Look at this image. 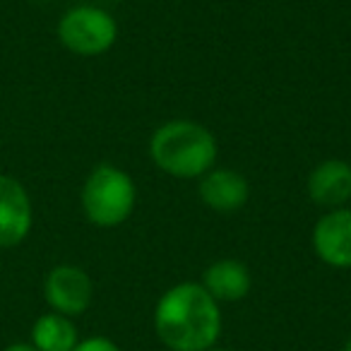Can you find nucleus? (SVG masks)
Returning <instances> with one entry per match:
<instances>
[{"instance_id":"nucleus-13","label":"nucleus","mask_w":351,"mask_h":351,"mask_svg":"<svg viewBox=\"0 0 351 351\" xmlns=\"http://www.w3.org/2000/svg\"><path fill=\"white\" fill-rule=\"evenodd\" d=\"M3 351H39L34 344H29V341H15V344H8Z\"/></svg>"},{"instance_id":"nucleus-14","label":"nucleus","mask_w":351,"mask_h":351,"mask_svg":"<svg viewBox=\"0 0 351 351\" xmlns=\"http://www.w3.org/2000/svg\"><path fill=\"white\" fill-rule=\"evenodd\" d=\"M210 351H234V349H229V346H219V344H215Z\"/></svg>"},{"instance_id":"nucleus-10","label":"nucleus","mask_w":351,"mask_h":351,"mask_svg":"<svg viewBox=\"0 0 351 351\" xmlns=\"http://www.w3.org/2000/svg\"><path fill=\"white\" fill-rule=\"evenodd\" d=\"M202 287L210 291V296L219 303H236L243 301L253 289V274L248 265L236 258L215 260L210 267L202 272Z\"/></svg>"},{"instance_id":"nucleus-8","label":"nucleus","mask_w":351,"mask_h":351,"mask_svg":"<svg viewBox=\"0 0 351 351\" xmlns=\"http://www.w3.org/2000/svg\"><path fill=\"white\" fill-rule=\"evenodd\" d=\"M197 181L200 202L217 215H234L243 210L250 197V183L245 181V176L229 166H215Z\"/></svg>"},{"instance_id":"nucleus-3","label":"nucleus","mask_w":351,"mask_h":351,"mask_svg":"<svg viewBox=\"0 0 351 351\" xmlns=\"http://www.w3.org/2000/svg\"><path fill=\"white\" fill-rule=\"evenodd\" d=\"M80 205L89 224L99 229H116L132 217L137 205V186L125 169L99 164L84 178Z\"/></svg>"},{"instance_id":"nucleus-12","label":"nucleus","mask_w":351,"mask_h":351,"mask_svg":"<svg viewBox=\"0 0 351 351\" xmlns=\"http://www.w3.org/2000/svg\"><path fill=\"white\" fill-rule=\"evenodd\" d=\"M73 351H123V349L113 339H108V337H87V339H80Z\"/></svg>"},{"instance_id":"nucleus-1","label":"nucleus","mask_w":351,"mask_h":351,"mask_svg":"<svg viewBox=\"0 0 351 351\" xmlns=\"http://www.w3.org/2000/svg\"><path fill=\"white\" fill-rule=\"evenodd\" d=\"M219 306L200 282L173 284L154 306L156 339L169 351H210L224 327Z\"/></svg>"},{"instance_id":"nucleus-5","label":"nucleus","mask_w":351,"mask_h":351,"mask_svg":"<svg viewBox=\"0 0 351 351\" xmlns=\"http://www.w3.org/2000/svg\"><path fill=\"white\" fill-rule=\"evenodd\" d=\"M46 306L53 313L68 317H80L89 311L94 301V282L80 265H56L44 279Z\"/></svg>"},{"instance_id":"nucleus-15","label":"nucleus","mask_w":351,"mask_h":351,"mask_svg":"<svg viewBox=\"0 0 351 351\" xmlns=\"http://www.w3.org/2000/svg\"><path fill=\"white\" fill-rule=\"evenodd\" d=\"M341 351H351V337L346 339V344H344V349H341Z\"/></svg>"},{"instance_id":"nucleus-11","label":"nucleus","mask_w":351,"mask_h":351,"mask_svg":"<svg viewBox=\"0 0 351 351\" xmlns=\"http://www.w3.org/2000/svg\"><path fill=\"white\" fill-rule=\"evenodd\" d=\"M80 341L77 325L73 317L60 315V313H44L34 320L29 335V344L39 351H73Z\"/></svg>"},{"instance_id":"nucleus-2","label":"nucleus","mask_w":351,"mask_h":351,"mask_svg":"<svg viewBox=\"0 0 351 351\" xmlns=\"http://www.w3.org/2000/svg\"><path fill=\"white\" fill-rule=\"evenodd\" d=\"M219 142L215 132L191 118L166 121L149 137V159L161 173L183 181L202 178L217 166Z\"/></svg>"},{"instance_id":"nucleus-4","label":"nucleus","mask_w":351,"mask_h":351,"mask_svg":"<svg viewBox=\"0 0 351 351\" xmlns=\"http://www.w3.org/2000/svg\"><path fill=\"white\" fill-rule=\"evenodd\" d=\"M56 34L65 51L82 58H97L116 46L118 22L99 5H75L60 15Z\"/></svg>"},{"instance_id":"nucleus-16","label":"nucleus","mask_w":351,"mask_h":351,"mask_svg":"<svg viewBox=\"0 0 351 351\" xmlns=\"http://www.w3.org/2000/svg\"><path fill=\"white\" fill-rule=\"evenodd\" d=\"M104 3H123V0H104Z\"/></svg>"},{"instance_id":"nucleus-6","label":"nucleus","mask_w":351,"mask_h":351,"mask_svg":"<svg viewBox=\"0 0 351 351\" xmlns=\"http://www.w3.org/2000/svg\"><path fill=\"white\" fill-rule=\"evenodd\" d=\"M34 229V202L25 183L0 173V250L17 248Z\"/></svg>"},{"instance_id":"nucleus-7","label":"nucleus","mask_w":351,"mask_h":351,"mask_svg":"<svg viewBox=\"0 0 351 351\" xmlns=\"http://www.w3.org/2000/svg\"><path fill=\"white\" fill-rule=\"evenodd\" d=\"M317 260L332 269H351V207L327 210L311 236Z\"/></svg>"},{"instance_id":"nucleus-9","label":"nucleus","mask_w":351,"mask_h":351,"mask_svg":"<svg viewBox=\"0 0 351 351\" xmlns=\"http://www.w3.org/2000/svg\"><path fill=\"white\" fill-rule=\"evenodd\" d=\"M306 191L315 205L325 210L346 207L351 200V164L344 159H325L308 173Z\"/></svg>"}]
</instances>
